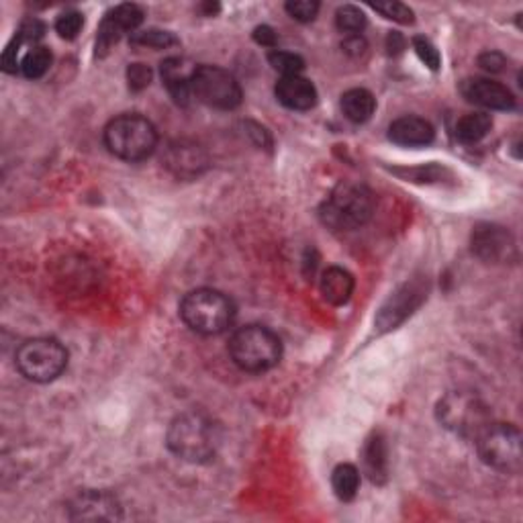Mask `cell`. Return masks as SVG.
Wrapping results in <instances>:
<instances>
[{
  "label": "cell",
  "mask_w": 523,
  "mask_h": 523,
  "mask_svg": "<svg viewBox=\"0 0 523 523\" xmlns=\"http://www.w3.org/2000/svg\"><path fill=\"white\" fill-rule=\"evenodd\" d=\"M168 448L187 462H209L215 458L221 436L219 427L205 413L189 411L176 417L166 434Z\"/></svg>",
  "instance_id": "6da1fadb"
},
{
  "label": "cell",
  "mask_w": 523,
  "mask_h": 523,
  "mask_svg": "<svg viewBox=\"0 0 523 523\" xmlns=\"http://www.w3.org/2000/svg\"><path fill=\"white\" fill-rule=\"evenodd\" d=\"M230 356L243 373L262 374L272 370L282 358V342L272 329L264 325H246L230 340Z\"/></svg>",
  "instance_id": "7a4b0ae2"
},
{
  "label": "cell",
  "mask_w": 523,
  "mask_h": 523,
  "mask_svg": "<svg viewBox=\"0 0 523 523\" xmlns=\"http://www.w3.org/2000/svg\"><path fill=\"white\" fill-rule=\"evenodd\" d=\"M180 317L199 335H219L233 325L235 305L221 291L197 289L182 299Z\"/></svg>",
  "instance_id": "3957f363"
},
{
  "label": "cell",
  "mask_w": 523,
  "mask_h": 523,
  "mask_svg": "<svg viewBox=\"0 0 523 523\" xmlns=\"http://www.w3.org/2000/svg\"><path fill=\"white\" fill-rule=\"evenodd\" d=\"M374 213V195L366 184L344 180L332 190L322 207L323 223L333 230L352 231L364 225Z\"/></svg>",
  "instance_id": "277c9868"
},
{
  "label": "cell",
  "mask_w": 523,
  "mask_h": 523,
  "mask_svg": "<svg viewBox=\"0 0 523 523\" xmlns=\"http://www.w3.org/2000/svg\"><path fill=\"white\" fill-rule=\"evenodd\" d=\"M105 146L125 162H141L154 154L158 131L146 117L135 113L119 115L105 128Z\"/></svg>",
  "instance_id": "5b68a950"
},
{
  "label": "cell",
  "mask_w": 523,
  "mask_h": 523,
  "mask_svg": "<svg viewBox=\"0 0 523 523\" xmlns=\"http://www.w3.org/2000/svg\"><path fill=\"white\" fill-rule=\"evenodd\" d=\"M437 421L450 432L462 437H475L491 424V411L487 403L468 391H452L437 403Z\"/></svg>",
  "instance_id": "8992f818"
},
{
  "label": "cell",
  "mask_w": 523,
  "mask_h": 523,
  "mask_svg": "<svg viewBox=\"0 0 523 523\" xmlns=\"http://www.w3.org/2000/svg\"><path fill=\"white\" fill-rule=\"evenodd\" d=\"M16 368L31 383H52L67 366V350L54 337H33L16 350Z\"/></svg>",
  "instance_id": "52a82bcc"
},
{
  "label": "cell",
  "mask_w": 523,
  "mask_h": 523,
  "mask_svg": "<svg viewBox=\"0 0 523 523\" xmlns=\"http://www.w3.org/2000/svg\"><path fill=\"white\" fill-rule=\"evenodd\" d=\"M478 456L493 470L516 475L521 470V434L516 426L509 424H488L477 437Z\"/></svg>",
  "instance_id": "ba28073f"
},
{
  "label": "cell",
  "mask_w": 523,
  "mask_h": 523,
  "mask_svg": "<svg viewBox=\"0 0 523 523\" xmlns=\"http://www.w3.org/2000/svg\"><path fill=\"white\" fill-rule=\"evenodd\" d=\"M192 98L217 111H231L241 105L243 92L231 72L219 66H199L192 78Z\"/></svg>",
  "instance_id": "9c48e42d"
},
{
  "label": "cell",
  "mask_w": 523,
  "mask_h": 523,
  "mask_svg": "<svg viewBox=\"0 0 523 523\" xmlns=\"http://www.w3.org/2000/svg\"><path fill=\"white\" fill-rule=\"evenodd\" d=\"M460 92L468 103L491 108V111H513L516 108V97L501 82L488 78H467L460 84Z\"/></svg>",
  "instance_id": "30bf717a"
},
{
  "label": "cell",
  "mask_w": 523,
  "mask_h": 523,
  "mask_svg": "<svg viewBox=\"0 0 523 523\" xmlns=\"http://www.w3.org/2000/svg\"><path fill=\"white\" fill-rule=\"evenodd\" d=\"M426 297L424 286L419 282H407L401 286L393 297L385 303L381 313L376 317V325L381 332H391V329L399 327L405 319H407L413 311H415L421 301Z\"/></svg>",
  "instance_id": "8fae6325"
},
{
  "label": "cell",
  "mask_w": 523,
  "mask_h": 523,
  "mask_svg": "<svg viewBox=\"0 0 523 523\" xmlns=\"http://www.w3.org/2000/svg\"><path fill=\"white\" fill-rule=\"evenodd\" d=\"M472 251L485 262H505L511 260L516 251V241L511 233L499 225H478L472 233Z\"/></svg>",
  "instance_id": "7c38bea8"
},
{
  "label": "cell",
  "mask_w": 523,
  "mask_h": 523,
  "mask_svg": "<svg viewBox=\"0 0 523 523\" xmlns=\"http://www.w3.org/2000/svg\"><path fill=\"white\" fill-rule=\"evenodd\" d=\"M197 67V64L179 56L168 57V60L159 64L164 87L179 105H189V100L192 98V78H195Z\"/></svg>",
  "instance_id": "4fadbf2b"
},
{
  "label": "cell",
  "mask_w": 523,
  "mask_h": 523,
  "mask_svg": "<svg viewBox=\"0 0 523 523\" xmlns=\"http://www.w3.org/2000/svg\"><path fill=\"white\" fill-rule=\"evenodd\" d=\"M276 98L291 111H309L317 105V88L305 76H282L276 84Z\"/></svg>",
  "instance_id": "5bb4252c"
},
{
  "label": "cell",
  "mask_w": 523,
  "mask_h": 523,
  "mask_svg": "<svg viewBox=\"0 0 523 523\" xmlns=\"http://www.w3.org/2000/svg\"><path fill=\"white\" fill-rule=\"evenodd\" d=\"M72 519H119V503L105 491H87L76 497Z\"/></svg>",
  "instance_id": "9a60e30c"
},
{
  "label": "cell",
  "mask_w": 523,
  "mask_h": 523,
  "mask_svg": "<svg viewBox=\"0 0 523 523\" xmlns=\"http://www.w3.org/2000/svg\"><path fill=\"white\" fill-rule=\"evenodd\" d=\"M436 131L432 123L421 119V117H401L391 123L389 128V139L396 146L403 148H424L434 141Z\"/></svg>",
  "instance_id": "2e32d148"
},
{
  "label": "cell",
  "mask_w": 523,
  "mask_h": 523,
  "mask_svg": "<svg viewBox=\"0 0 523 523\" xmlns=\"http://www.w3.org/2000/svg\"><path fill=\"white\" fill-rule=\"evenodd\" d=\"M354 276L340 266H332L327 268L322 274V282H319V289H322L323 299L329 303V305L342 307L352 299L354 294Z\"/></svg>",
  "instance_id": "e0dca14e"
},
{
  "label": "cell",
  "mask_w": 523,
  "mask_h": 523,
  "mask_svg": "<svg viewBox=\"0 0 523 523\" xmlns=\"http://www.w3.org/2000/svg\"><path fill=\"white\" fill-rule=\"evenodd\" d=\"M166 166L179 176H195L200 172V168L207 166V158L197 146L176 143V146H170V149H168Z\"/></svg>",
  "instance_id": "ac0fdd59"
},
{
  "label": "cell",
  "mask_w": 523,
  "mask_h": 523,
  "mask_svg": "<svg viewBox=\"0 0 523 523\" xmlns=\"http://www.w3.org/2000/svg\"><path fill=\"white\" fill-rule=\"evenodd\" d=\"M342 111L352 123H366L376 111V98L366 88H352L342 95Z\"/></svg>",
  "instance_id": "d6986e66"
},
{
  "label": "cell",
  "mask_w": 523,
  "mask_h": 523,
  "mask_svg": "<svg viewBox=\"0 0 523 523\" xmlns=\"http://www.w3.org/2000/svg\"><path fill=\"white\" fill-rule=\"evenodd\" d=\"M491 129H493L491 115L485 111L468 113L456 123V138L458 141L467 143V146H472V143H478L480 139H485Z\"/></svg>",
  "instance_id": "ffe728a7"
},
{
  "label": "cell",
  "mask_w": 523,
  "mask_h": 523,
  "mask_svg": "<svg viewBox=\"0 0 523 523\" xmlns=\"http://www.w3.org/2000/svg\"><path fill=\"white\" fill-rule=\"evenodd\" d=\"M364 468L373 483H385L386 472H389V458H386V446L381 436H374L366 444L364 450Z\"/></svg>",
  "instance_id": "44dd1931"
},
{
  "label": "cell",
  "mask_w": 523,
  "mask_h": 523,
  "mask_svg": "<svg viewBox=\"0 0 523 523\" xmlns=\"http://www.w3.org/2000/svg\"><path fill=\"white\" fill-rule=\"evenodd\" d=\"M332 487L337 499L352 501L360 488V472L354 464H340L332 475Z\"/></svg>",
  "instance_id": "7402d4cb"
},
{
  "label": "cell",
  "mask_w": 523,
  "mask_h": 523,
  "mask_svg": "<svg viewBox=\"0 0 523 523\" xmlns=\"http://www.w3.org/2000/svg\"><path fill=\"white\" fill-rule=\"evenodd\" d=\"M54 56L46 46H31L27 54L21 57V67L25 78L29 80H37L41 76H46V72L52 66Z\"/></svg>",
  "instance_id": "603a6c76"
},
{
  "label": "cell",
  "mask_w": 523,
  "mask_h": 523,
  "mask_svg": "<svg viewBox=\"0 0 523 523\" xmlns=\"http://www.w3.org/2000/svg\"><path fill=\"white\" fill-rule=\"evenodd\" d=\"M335 25L342 33H348V36H360V33L366 27V15L362 13L358 6L344 5L337 8Z\"/></svg>",
  "instance_id": "cb8c5ba5"
},
{
  "label": "cell",
  "mask_w": 523,
  "mask_h": 523,
  "mask_svg": "<svg viewBox=\"0 0 523 523\" xmlns=\"http://www.w3.org/2000/svg\"><path fill=\"white\" fill-rule=\"evenodd\" d=\"M131 44L138 47H149V49H168L179 46L180 41L170 31H159V29H148L139 31L131 36Z\"/></svg>",
  "instance_id": "d4e9b609"
},
{
  "label": "cell",
  "mask_w": 523,
  "mask_h": 523,
  "mask_svg": "<svg viewBox=\"0 0 523 523\" xmlns=\"http://www.w3.org/2000/svg\"><path fill=\"white\" fill-rule=\"evenodd\" d=\"M107 15L111 16V21L123 33H131V36H133V31L143 23V8L138 5H133V3H125V5L115 6L113 11L107 13Z\"/></svg>",
  "instance_id": "484cf974"
},
{
  "label": "cell",
  "mask_w": 523,
  "mask_h": 523,
  "mask_svg": "<svg viewBox=\"0 0 523 523\" xmlns=\"http://www.w3.org/2000/svg\"><path fill=\"white\" fill-rule=\"evenodd\" d=\"M268 62L282 76H299L305 70V60H303L301 56L291 52H281V49H272V52L268 54Z\"/></svg>",
  "instance_id": "4316f807"
},
{
  "label": "cell",
  "mask_w": 523,
  "mask_h": 523,
  "mask_svg": "<svg viewBox=\"0 0 523 523\" xmlns=\"http://www.w3.org/2000/svg\"><path fill=\"white\" fill-rule=\"evenodd\" d=\"M84 27V16L78 11H66L56 21V31L62 39H76Z\"/></svg>",
  "instance_id": "83f0119b"
},
{
  "label": "cell",
  "mask_w": 523,
  "mask_h": 523,
  "mask_svg": "<svg viewBox=\"0 0 523 523\" xmlns=\"http://www.w3.org/2000/svg\"><path fill=\"white\" fill-rule=\"evenodd\" d=\"M413 49H415V54L419 56V60L424 62L429 70H437L442 64V56L437 52L436 46L429 41L427 37H413Z\"/></svg>",
  "instance_id": "f1b7e54d"
},
{
  "label": "cell",
  "mask_w": 523,
  "mask_h": 523,
  "mask_svg": "<svg viewBox=\"0 0 523 523\" xmlns=\"http://www.w3.org/2000/svg\"><path fill=\"white\" fill-rule=\"evenodd\" d=\"M286 13L301 23H311L319 13V3L315 0H291V3H286Z\"/></svg>",
  "instance_id": "f546056e"
},
{
  "label": "cell",
  "mask_w": 523,
  "mask_h": 523,
  "mask_svg": "<svg viewBox=\"0 0 523 523\" xmlns=\"http://www.w3.org/2000/svg\"><path fill=\"white\" fill-rule=\"evenodd\" d=\"M374 11L381 13L385 19H391L395 23L401 25H411L413 23V11L403 3H385V5H374Z\"/></svg>",
  "instance_id": "4dcf8cb0"
},
{
  "label": "cell",
  "mask_w": 523,
  "mask_h": 523,
  "mask_svg": "<svg viewBox=\"0 0 523 523\" xmlns=\"http://www.w3.org/2000/svg\"><path fill=\"white\" fill-rule=\"evenodd\" d=\"M128 82L129 88L135 92L148 88L151 82V70L146 64H131L128 67Z\"/></svg>",
  "instance_id": "1f68e13d"
},
{
  "label": "cell",
  "mask_w": 523,
  "mask_h": 523,
  "mask_svg": "<svg viewBox=\"0 0 523 523\" xmlns=\"http://www.w3.org/2000/svg\"><path fill=\"white\" fill-rule=\"evenodd\" d=\"M478 66L483 67L485 72H491V74H499L505 70V66H508V60H505V56L499 52H487L478 57Z\"/></svg>",
  "instance_id": "d6a6232c"
},
{
  "label": "cell",
  "mask_w": 523,
  "mask_h": 523,
  "mask_svg": "<svg viewBox=\"0 0 523 523\" xmlns=\"http://www.w3.org/2000/svg\"><path fill=\"white\" fill-rule=\"evenodd\" d=\"M366 39L362 36H348L342 41V49L344 54H348L350 57H360L366 52Z\"/></svg>",
  "instance_id": "836d02e7"
},
{
  "label": "cell",
  "mask_w": 523,
  "mask_h": 523,
  "mask_svg": "<svg viewBox=\"0 0 523 523\" xmlns=\"http://www.w3.org/2000/svg\"><path fill=\"white\" fill-rule=\"evenodd\" d=\"M254 39H256V44L264 46V47H270V49H274L276 44H278L276 31L272 27H268V25H262V27H256Z\"/></svg>",
  "instance_id": "e575fe53"
}]
</instances>
